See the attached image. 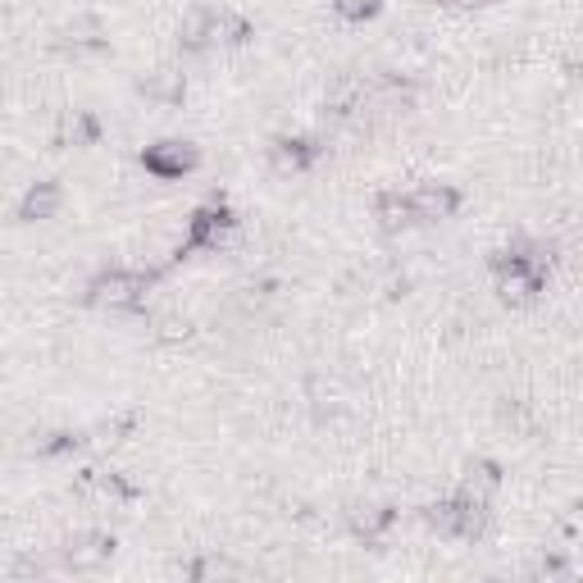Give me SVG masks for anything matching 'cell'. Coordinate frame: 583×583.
I'll return each mask as SVG.
<instances>
[{"label": "cell", "instance_id": "obj_6", "mask_svg": "<svg viewBox=\"0 0 583 583\" xmlns=\"http://www.w3.org/2000/svg\"><path fill=\"white\" fill-rule=\"evenodd\" d=\"M60 205H64V192L55 183H32L19 201V219L23 224H37V219H51Z\"/></svg>", "mask_w": 583, "mask_h": 583}, {"label": "cell", "instance_id": "obj_1", "mask_svg": "<svg viewBox=\"0 0 583 583\" xmlns=\"http://www.w3.org/2000/svg\"><path fill=\"white\" fill-rule=\"evenodd\" d=\"M146 292V274H133V269H105L101 278H92L87 287V301L105 310H133Z\"/></svg>", "mask_w": 583, "mask_h": 583}, {"label": "cell", "instance_id": "obj_11", "mask_svg": "<svg viewBox=\"0 0 583 583\" xmlns=\"http://www.w3.org/2000/svg\"><path fill=\"white\" fill-rule=\"evenodd\" d=\"M333 10L347 23H360V19H374L379 14V0H333Z\"/></svg>", "mask_w": 583, "mask_h": 583}, {"label": "cell", "instance_id": "obj_9", "mask_svg": "<svg viewBox=\"0 0 583 583\" xmlns=\"http://www.w3.org/2000/svg\"><path fill=\"white\" fill-rule=\"evenodd\" d=\"M142 96H146V101H155V105L183 101V73H174V69L146 73V78H142Z\"/></svg>", "mask_w": 583, "mask_h": 583}, {"label": "cell", "instance_id": "obj_13", "mask_svg": "<svg viewBox=\"0 0 583 583\" xmlns=\"http://www.w3.org/2000/svg\"><path fill=\"white\" fill-rule=\"evenodd\" d=\"M570 533H583V506H574V515H570Z\"/></svg>", "mask_w": 583, "mask_h": 583}, {"label": "cell", "instance_id": "obj_2", "mask_svg": "<svg viewBox=\"0 0 583 583\" xmlns=\"http://www.w3.org/2000/svg\"><path fill=\"white\" fill-rule=\"evenodd\" d=\"M142 164L151 169L155 178H183V174H192V169H196V146H187V142H155V146H146Z\"/></svg>", "mask_w": 583, "mask_h": 583}, {"label": "cell", "instance_id": "obj_3", "mask_svg": "<svg viewBox=\"0 0 583 583\" xmlns=\"http://www.w3.org/2000/svg\"><path fill=\"white\" fill-rule=\"evenodd\" d=\"M110 552H114V543L105 533H78V538H69V547H64V565L87 574V570H101V565L110 561Z\"/></svg>", "mask_w": 583, "mask_h": 583}, {"label": "cell", "instance_id": "obj_14", "mask_svg": "<svg viewBox=\"0 0 583 583\" xmlns=\"http://www.w3.org/2000/svg\"><path fill=\"white\" fill-rule=\"evenodd\" d=\"M465 5H474V0H465Z\"/></svg>", "mask_w": 583, "mask_h": 583}, {"label": "cell", "instance_id": "obj_10", "mask_svg": "<svg viewBox=\"0 0 583 583\" xmlns=\"http://www.w3.org/2000/svg\"><path fill=\"white\" fill-rule=\"evenodd\" d=\"M379 219H383V228H401V224H410V219H415V210H410V196L388 192V196L379 201Z\"/></svg>", "mask_w": 583, "mask_h": 583}, {"label": "cell", "instance_id": "obj_12", "mask_svg": "<svg viewBox=\"0 0 583 583\" xmlns=\"http://www.w3.org/2000/svg\"><path fill=\"white\" fill-rule=\"evenodd\" d=\"M178 338H187V319H178V315L160 319V342H178Z\"/></svg>", "mask_w": 583, "mask_h": 583}, {"label": "cell", "instance_id": "obj_4", "mask_svg": "<svg viewBox=\"0 0 583 583\" xmlns=\"http://www.w3.org/2000/svg\"><path fill=\"white\" fill-rule=\"evenodd\" d=\"M456 205H461V192H456V187H447V183L410 192V210H415V219H424V224L451 219V215H456Z\"/></svg>", "mask_w": 583, "mask_h": 583}, {"label": "cell", "instance_id": "obj_8", "mask_svg": "<svg viewBox=\"0 0 583 583\" xmlns=\"http://www.w3.org/2000/svg\"><path fill=\"white\" fill-rule=\"evenodd\" d=\"M228 228H233L228 210H196L187 233H192V246H210V251H215V246L228 237Z\"/></svg>", "mask_w": 583, "mask_h": 583}, {"label": "cell", "instance_id": "obj_7", "mask_svg": "<svg viewBox=\"0 0 583 583\" xmlns=\"http://www.w3.org/2000/svg\"><path fill=\"white\" fill-rule=\"evenodd\" d=\"M269 160H274L278 174H301V169L315 160V142H306V137H283V142L269 146Z\"/></svg>", "mask_w": 583, "mask_h": 583}, {"label": "cell", "instance_id": "obj_5", "mask_svg": "<svg viewBox=\"0 0 583 583\" xmlns=\"http://www.w3.org/2000/svg\"><path fill=\"white\" fill-rule=\"evenodd\" d=\"M219 23H224V14H215L210 5H192L183 14V51H201V46L219 41Z\"/></svg>", "mask_w": 583, "mask_h": 583}]
</instances>
